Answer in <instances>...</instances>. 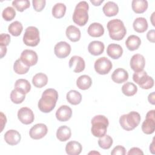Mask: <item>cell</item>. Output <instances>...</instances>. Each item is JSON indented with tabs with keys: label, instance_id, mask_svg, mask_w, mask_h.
<instances>
[{
	"label": "cell",
	"instance_id": "6da1fadb",
	"mask_svg": "<svg viewBox=\"0 0 155 155\" xmlns=\"http://www.w3.org/2000/svg\"><path fill=\"white\" fill-rule=\"evenodd\" d=\"M58 99V93L53 88H47L42 94L41 98L39 100L38 107L43 113H50L55 107Z\"/></svg>",
	"mask_w": 155,
	"mask_h": 155
},
{
	"label": "cell",
	"instance_id": "7a4b0ae2",
	"mask_svg": "<svg viewBox=\"0 0 155 155\" xmlns=\"http://www.w3.org/2000/svg\"><path fill=\"white\" fill-rule=\"evenodd\" d=\"M107 29L111 39L116 41L122 39L127 33L126 28L124 22L119 19H114L107 23Z\"/></svg>",
	"mask_w": 155,
	"mask_h": 155
},
{
	"label": "cell",
	"instance_id": "3957f363",
	"mask_svg": "<svg viewBox=\"0 0 155 155\" xmlns=\"http://www.w3.org/2000/svg\"><path fill=\"white\" fill-rule=\"evenodd\" d=\"M91 131L94 137H101L106 134L109 122L105 116L96 115L94 116L91 120Z\"/></svg>",
	"mask_w": 155,
	"mask_h": 155
},
{
	"label": "cell",
	"instance_id": "277c9868",
	"mask_svg": "<svg viewBox=\"0 0 155 155\" xmlns=\"http://www.w3.org/2000/svg\"><path fill=\"white\" fill-rule=\"evenodd\" d=\"M88 8L89 5L86 1L79 2L76 5L73 14V22L79 26L85 25L88 20Z\"/></svg>",
	"mask_w": 155,
	"mask_h": 155
},
{
	"label": "cell",
	"instance_id": "5b68a950",
	"mask_svg": "<svg viewBox=\"0 0 155 155\" xmlns=\"http://www.w3.org/2000/svg\"><path fill=\"white\" fill-rule=\"evenodd\" d=\"M140 119L141 117L139 113L133 111L128 114L122 115L119 118V124L125 130L131 131L138 126Z\"/></svg>",
	"mask_w": 155,
	"mask_h": 155
},
{
	"label": "cell",
	"instance_id": "8992f818",
	"mask_svg": "<svg viewBox=\"0 0 155 155\" xmlns=\"http://www.w3.org/2000/svg\"><path fill=\"white\" fill-rule=\"evenodd\" d=\"M24 43L30 47H35L40 42L39 30L34 26L28 27L23 36Z\"/></svg>",
	"mask_w": 155,
	"mask_h": 155
},
{
	"label": "cell",
	"instance_id": "52a82bcc",
	"mask_svg": "<svg viewBox=\"0 0 155 155\" xmlns=\"http://www.w3.org/2000/svg\"><path fill=\"white\" fill-rule=\"evenodd\" d=\"M133 79L143 89L148 90L151 88L154 85V79L152 77L148 76L144 70L135 72L133 75Z\"/></svg>",
	"mask_w": 155,
	"mask_h": 155
},
{
	"label": "cell",
	"instance_id": "ba28073f",
	"mask_svg": "<svg viewBox=\"0 0 155 155\" xmlns=\"http://www.w3.org/2000/svg\"><path fill=\"white\" fill-rule=\"evenodd\" d=\"M113 64L110 60L106 57H101L97 59L94 64L96 72L99 74L104 75L108 74L111 70Z\"/></svg>",
	"mask_w": 155,
	"mask_h": 155
},
{
	"label": "cell",
	"instance_id": "9c48e42d",
	"mask_svg": "<svg viewBox=\"0 0 155 155\" xmlns=\"http://www.w3.org/2000/svg\"><path fill=\"white\" fill-rule=\"evenodd\" d=\"M155 110L149 111L146 114V119L142 124V130L147 134H151L155 130Z\"/></svg>",
	"mask_w": 155,
	"mask_h": 155
},
{
	"label": "cell",
	"instance_id": "30bf717a",
	"mask_svg": "<svg viewBox=\"0 0 155 155\" xmlns=\"http://www.w3.org/2000/svg\"><path fill=\"white\" fill-rule=\"evenodd\" d=\"M48 128L46 125L39 123L33 126L30 131L29 135L30 137L35 140H38L43 138L47 133Z\"/></svg>",
	"mask_w": 155,
	"mask_h": 155
},
{
	"label": "cell",
	"instance_id": "8fae6325",
	"mask_svg": "<svg viewBox=\"0 0 155 155\" xmlns=\"http://www.w3.org/2000/svg\"><path fill=\"white\" fill-rule=\"evenodd\" d=\"M26 65L33 66L36 64L38 59L36 51L32 50H24L21 54L19 58Z\"/></svg>",
	"mask_w": 155,
	"mask_h": 155
},
{
	"label": "cell",
	"instance_id": "7c38bea8",
	"mask_svg": "<svg viewBox=\"0 0 155 155\" xmlns=\"http://www.w3.org/2000/svg\"><path fill=\"white\" fill-rule=\"evenodd\" d=\"M18 118L19 121L25 124H31L35 119V116L33 111L28 107H22L18 112Z\"/></svg>",
	"mask_w": 155,
	"mask_h": 155
},
{
	"label": "cell",
	"instance_id": "4fadbf2b",
	"mask_svg": "<svg viewBox=\"0 0 155 155\" xmlns=\"http://www.w3.org/2000/svg\"><path fill=\"white\" fill-rule=\"evenodd\" d=\"M70 45L65 41H61L58 42L54 48V52L55 55L61 59L65 58L71 52Z\"/></svg>",
	"mask_w": 155,
	"mask_h": 155
},
{
	"label": "cell",
	"instance_id": "5bb4252c",
	"mask_svg": "<svg viewBox=\"0 0 155 155\" xmlns=\"http://www.w3.org/2000/svg\"><path fill=\"white\" fill-rule=\"evenodd\" d=\"M130 65L131 68L134 72L142 71L145 67V59L143 55L140 54H135L131 57Z\"/></svg>",
	"mask_w": 155,
	"mask_h": 155
},
{
	"label": "cell",
	"instance_id": "9a60e30c",
	"mask_svg": "<svg viewBox=\"0 0 155 155\" xmlns=\"http://www.w3.org/2000/svg\"><path fill=\"white\" fill-rule=\"evenodd\" d=\"M69 67L75 73H80L84 70L85 63L82 58L79 56H72L68 62Z\"/></svg>",
	"mask_w": 155,
	"mask_h": 155
},
{
	"label": "cell",
	"instance_id": "2e32d148",
	"mask_svg": "<svg viewBox=\"0 0 155 155\" xmlns=\"http://www.w3.org/2000/svg\"><path fill=\"white\" fill-rule=\"evenodd\" d=\"M71 108L66 105L61 106L56 112V117L61 122H66L68 120L71 118Z\"/></svg>",
	"mask_w": 155,
	"mask_h": 155
},
{
	"label": "cell",
	"instance_id": "e0dca14e",
	"mask_svg": "<svg viewBox=\"0 0 155 155\" xmlns=\"http://www.w3.org/2000/svg\"><path fill=\"white\" fill-rule=\"evenodd\" d=\"M4 140L10 145H16L19 143L21 139L20 133L15 130H9L4 134Z\"/></svg>",
	"mask_w": 155,
	"mask_h": 155
},
{
	"label": "cell",
	"instance_id": "ac0fdd59",
	"mask_svg": "<svg viewBox=\"0 0 155 155\" xmlns=\"http://www.w3.org/2000/svg\"><path fill=\"white\" fill-rule=\"evenodd\" d=\"M128 79V73L127 71L122 68H116L111 74V79L117 84H121Z\"/></svg>",
	"mask_w": 155,
	"mask_h": 155
},
{
	"label": "cell",
	"instance_id": "d6986e66",
	"mask_svg": "<svg viewBox=\"0 0 155 155\" xmlns=\"http://www.w3.org/2000/svg\"><path fill=\"white\" fill-rule=\"evenodd\" d=\"M105 46L102 42L99 41H91L88 46L89 53L93 56H99L104 51Z\"/></svg>",
	"mask_w": 155,
	"mask_h": 155
},
{
	"label": "cell",
	"instance_id": "ffe728a7",
	"mask_svg": "<svg viewBox=\"0 0 155 155\" xmlns=\"http://www.w3.org/2000/svg\"><path fill=\"white\" fill-rule=\"evenodd\" d=\"M107 53L112 59H117L122 56L123 49L119 44H110L107 47Z\"/></svg>",
	"mask_w": 155,
	"mask_h": 155
},
{
	"label": "cell",
	"instance_id": "44dd1931",
	"mask_svg": "<svg viewBox=\"0 0 155 155\" xmlns=\"http://www.w3.org/2000/svg\"><path fill=\"white\" fill-rule=\"evenodd\" d=\"M88 34L92 37H101L104 33V28L103 25L98 22L91 24L87 30Z\"/></svg>",
	"mask_w": 155,
	"mask_h": 155
},
{
	"label": "cell",
	"instance_id": "7402d4cb",
	"mask_svg": "<svg viewBox=\"0 0 155 155\" xmlns=\"http://www.w3.org/2000/svg\"><path fill=\"white\" fill-rule=\"evenodd\" d=\"M82 150L81 144L77 141H70L65 146L66 153L68 155H78Z\"/></svg>",
	"mask_w": 155,
	"mask_h": 155
},
{
	"label": "cell",
	"instance_id": "603a6c76",
	"mask_svg": "<svg viewBox=\"0 0 155 155\" xmlns=\"http://www.w3.org/2000/svg\"><path fill=\"white\" fill-rule=\"evenodd\" d=\"M102 11L107 16H114L118 13L119 7L117 4L114 2L108 1L104 5Z\"/></svg>",
	"mask_w": 155,
	"mask_h": 155
},
{
	"label": "cell",
	"instance_id": "cb8c5ba5",
	"mask_svg": "<svg viewBox=\"0 0 155 155\" xmlns=\"http://www.w3.org/2000/svg\"><path fill=\"white\" fill-rule=\"evenodd\" d=\"M68 39L71 42H77L79 41L81 36L80 30L74 25H69L65 31Z\"/></svg>",
	"mask_w": 155,
	"mask_h": 155
},
{
	"label": "cell",
	"instance_id": "d4e9b609",
	"mask_svg": "<svg viewBox=\"0 0 155 155\" xmlns=\"http://www.w3.org/2000/svg\"><path fill=\"white\" fill-rule=\"evenodd\" d=\"M71 129L66 125L61 126L57 130L56 137L61 142H65L68 140L71 137Z\"/></svg>",
	"mask_w": 155,
	"mask_h": 155
},
{
	"label": "cell",
	"instance_id": "484cf974",
	"mask_svg": "<svg viewBox=\"0 0 155 155\" xmlns=\"http://www.w3.org/2000/svg\"><path fill=\"white\" fill-rule=\"evenodd\" d=\"M133 27L134 30L137 33L145 32L148 27L147 19L143 17H139L134 19Z\"/></svg>",
	"mask_w": 155,
	"mask_h": 155
},
{
	"label": "cell",
	"instance_id": "4316f807",
	"mask_svg": "<svg viewBox=\"0 0 155 155\" xmlns=\"http://www.w3.org/2000/svg\"><path fill=\"white\" fill-rule=\"evenodd\" d=\"M141 44V40L140 38L136 35L129 36L126 41L125 45L127 48L130 51H134L137 50Z\"/></svg>",
	"mask_w": 155,
	"mask_h": 155
},
{
	"label": "cell",
	"instance_id": "83f0119b",
	"mask_svg": "<svg viewBox=\"0 0 155 155\" xmlns=\"http://www.w3.org/2000/svg\"><path fill=\"white\" fill-rule=\"evenodd\" d=\"M48 82L47 76L43 73L36 74L32 79V83L36 88H42L45 86Z\"/></svg>",
	"mask_w": 155,
	"mask_h": 155
},
{
	"label": "cell",
	"instance_id": "f1b7e54d",
	"mask_svg": "<svg viewBox=\"0 0 155 155\" xmlns=\"http://www.w3.org/2000/svg\"><path fill=\"white\" fill-rule=\"evenodd\" d=\"M92 84V80L91 78L87 75L83 74L80 76L76 81L77 87L82 90H85L88 89Z\"/></svg>",
	"mask_w": 155,
	"mask_h": 155
},
{
	"label": "cell",
	"instance_id": "f546056e",
	"mask_svg": "<svg viewBox=\"0 0 155 155\" xmlns=\"http://www.w3.org/2000/svg\"><path fill=\"white\" fill-rule=\"evenodd\" d=\"M15 88L19 91L20 92L26 94L30 91L31 85L27 79H19L15 82Z\"/></svg>",
	"mask_w": 155,
	"mask_h": 155
},
{
	"label": "cell",
	"instance_id": "4dcf8cb0",
	"mask_svg": "<svg viewBox=\"0 0 155 155\" xmlns=\"http://www.w3.org/2000/svg\"><path fill=\"white\" fill-rule=\"evenodd\" d=\"M148 4L146 0H133L131 2V7L136 13H142L148 8Z\"/></svg>",
	"mask_w": 155,
	"mask_h": 155
},
{
	"label": "cell",
	"instance_id": "1f68e13d",
	"mask_svg": "<svg viewBox=\"0 0 155 155\" xmlns=\"http://www.w3.org/2000/svg\"><path fill=\"white\" fill-rule=\"evenodd\" d=\"M66 98L70 104L76 105L81 103L82 101V95L79 91L74 90H71L67 93Z\"/></svg>",
	"mask_w": 155,
	"mask_h": 155
},
{
	"label": "cell",
	"instance_id": "d6a6232c",
	"mask_svg": "<svg viewBox=\"0 0 155 155\" xmlns=\"http://www.w3.org/2000/svg\"><path fill=\"white\" fill-rule=\"evenodd\" d=\"M66 12V6L64 4L58 2L52 8V15L55 18H62Z\"/></svg>",
	"mask_w": 155,
	"mask_h": 155
},
{
	"label": "cell",
	"instance_id": "836d02e7",
	"mask_svg": "<svg viewBox=\"0 0 155 155\" xmlns=\"http://www.w3.org/2000/svg\"><path fill=\"white\" fill-rule=\"evenodd\" d=\"M137 91V86L131 82H127L125 83L122 87V92L127 96H132L134 95Z\"/></svg>",
	"mask_w": 155,
	"mask_h": 155
},
{
	"label": "cell",
	"instance_id": "e575fe53",
	"mask_svg": "<svg viewBox=\"0 0 155 155\" xmlns=\"http://www.w3.org/2000/svg\"><path fill=\"white\" fill-rule=\"evenodd\" d=\"M23 30V26L21 22L16 21L11 23L8 27V32L13 36H18L21 35Z\"/></svg>",
	"mask_w": 155,
	"mask_h": 155
},
{
	"label": "cell",
	"instance_id": "d590c367",
	"mask_svg": "<svg viewBox=\"0 0 155 155\" xmlns=\"http://www.w3.org/2000/svg\"><path fill=\"white\" fill-rule=\"evenodd\" d=\"M30 69V67L26 65L20 59L16 60L13 64V70L18 74H24L27 73Z\"/></svg>",
	"mask_w": 155,
	"mask_h": 155
},
{
	"label": "cell",
	"instance_id": "8d00e7d4",
	"mask_svg": "<svg viewBox=\"0 0 155 155\" xmlns=\"http://www.w3.org/2000/svg\"><path fill=\"white\" fill-rule=\"evenodd\" d=\"M113 142V140L111 137L107 134H105L104 136L99 137L98 140L99 146L104 150L109 149L111 147Z\"/></svg>",
	"mask_w": 155,
	"mask_h": 155
},
{
	"label": "cell",
	"instance_id": "74e56055",
	"mask_svg": "<svg viewBox=\"0 0 155 155\" xmlns=\"http://www.w3.org/2000/svg\"><path fill=\"white\" fill-rule=\"evenodd\" d=\"M25 98V94L16 90L15 88L10 93V99L16 104H21L24 101Z\"/></svg>",
	"mask_w": 155,
	"mask_h": 155
},
{
	"label": "cell",
	"instance_id": "f35d334b",
	"mask_svg": "<svg viewBox=\"0 0 155 155\" xmlns=\"http://www.w3.org/2000/svg\"><path fill=\"white\" fill-rule=\"evenodd\" d=\"M12 5L18 11L22 12L30 7V3L28 0H15L12 2Z\"/></svg>",
	"mask_w": 155,
	"mask_h": 155
},
{
	"label": "cell",
	"instance_id": "ab89813d",
	"mask_svg": "<svg viewBox=\"0 0 155 155\" xmlns=\"http://www.w3.org/2000/svg\"><path fill=\"white\" fill-rule=\"evenodd\" d=\"M16 16L15 10L12 7H7L5 8L2 13L3 19L6 21H10L15 18Z\"/></svg>",
	"mask_w": 155,
	"mask_h": 155
},
{
	"label": "cell",
	"instance_id": "60d3db41",
	"mask_svg": "<svg viewBox=\"0 0 155 155\" xmlns=\"http://www.w3.org/2000/svg\"><path fill=\"white\" fill-rule=\"evenodd\" d=\"M32 4L35 10L39 12L44 8L46 1L45 0H33Z\"/></svg>",
	"mask_w": 155,
	"mask_h": 155
},
{
	"label": "cell",
	"instance_id": "b9f144b4",
	"mask_svg": "<svg viewBox=\"0 0 155 155\" xmlns=\"http://www.w3.org/2000/svg\"><path fill=\"white\" fill-rule=\"evenodd\" d=\"M10 42V36L8 34L2 33L0 36V46L7 47Z\"/></svg>",
	"mask_w": 155,
	"mask_h": 155
},
{
	"label": "cell",
	"instance_id": "7bdbcfd3",
	"mask_svg": "<svg viewBox=\"0 0 155 155\" xmlns=\"http://www.w3.org/2000/svg\"><path fill=\"white\" fill-rule=\"evenodd\" d=\"M126 154L125 148L121 146L117 145L115 147L111 152V155H125Z\"/></svg>",
	"mask_w": 155,
	"mask_h": 155
},
{
	"label": "cell",
	"instance_id": "ee69618b",
	"mask_svg": "<svg viewBox=\"0 0 155 155\" xmlns=\"http://www.w3.org/2000/svg\"><path fill=\"white\" fill-rule=\"evenodd\" d=\"M147 38L149 41L152 43H154L155 42V31L154 30H151L148 31L147 34Z\"/></svg>",
	"mask_w": 155,
	"mask_h": 155
},
{
	"label": "cell",
	"instance_id": "f6af8a7d",
	"mask_svg": "<svg viewBox=\"0 0 155 155\" xmlns=\"http://www.w3.org/2000/svg\"><path fill=\"white\" fill-rule=\"evenodd\" d=\"M128 155H131V154H143V151L139 148L137 147H133L131 148L129 151L127 153Z\"/></svg>",
	"mask_w": 155,
	"mask_h": 155
},
{
	"label": "cell",
	"instance_id": "bcb514c9",
	"mask_svg": "<svg viewBox=\"0 0 155 155\" xmlns=\"http://www.w3.org/2000/svg\"><path fill=\"white\" fill-rule=\"evenodd\" d=\"M148 100L150 103H151L153 105H154V92H152L148 95Z\"/></svg>",
	"mask_w": 155,
	"mask_h": 155
},
{
	"label": "cell",
	"instance_id": "7dc6e473",
	"mask_svg": "<svg viewBox=\"0 0 155 155\" xmlns=\"http://www.w3.org/2000/svg\"><path fill=\"white\" fill-rule=\"evenodd\" d=\"M1 48V58H2L7 53V47L5 46H0Z\"/></svg>",
	"mask_w": 155,
	"mask_h": 155
},
{
	"label": "cell",
	"instance_id": "c3c4849f",
	"mask_svg": "<svg viewBox=\"0 0 155 155\" xmlns=\"http://www.w3.org/2000/svg\"><path fill=\"white\" fill-rule=\"evenodd\" d=\"M90 2L95 6H99L101 5V3L104 2V0H90Z\"/></svg>",
	"mask_w": 155,
	"mask_h": 155
},
{
	"label": "cell",
	"instance_id": "681fc988",
	"mask_svg": "<svg viewBox=\"0 0 155 155\" xmlns=\"http://www.w3.org/2000/svg\"><path fill=\"white\" fill-rule=\"evenodd\" d=\"M150 151L151 152L152 154H154V139L152 142V143H151L150 146Z\"/></svg>",
	"mask_w": 155,
	"mask_h": 155
},
{
	"label": "cell",
	"instance_id": "f907efd6",
	"mask_svg": "<svg viewBox=\"0 0 155 155\" xmlns=\"http://www.w3.org/2000/svg\"><path fill=\"white\" fill-rule=\"evenodd\" d=\"M154 14H155V12H153V14H152V15H151V23H152V24H153V26H154V25H154V23L153 22V19H154Z\"/></svg>",
	"mask_w": 155,
	"mask_h": 155
}]
</instances>
